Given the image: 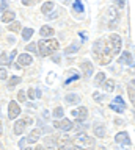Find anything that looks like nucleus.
Wrapping results in <instances>:
<instances>
[{"mask_svg":"<svg viewBox=\"0 0 135 150\" xmlns=\"http://www.w3.org/2000/svg\"><path fill=\"white\" fill-rule=\"evenodd\" d=\"M93 53L99 61V64H109L111 56H113V52L110 49V44L107 39H99L94 42L93 45Z\"/></svg>","mask_w":135,"mask_h":150,"instance_id":"nucleus-1","label":"nucleus"},{"mask_svg":"<svg viewBox=\"0 0 135 150\" xmlns=\"http://www.w3.org/2000/svg\"><path fill=\"white\" fill-rule=\"evenodd\" d=\"M58 41L54 39V38H49V39H41L38 42V53L41 56H50L54 55L55 52L58 50Z\"/></svg>","mask_w":135,"mask_h":150,"instance_id":"nucleus-2","label":"nucleus"},{"mask_svg":"<svg viewBox=\"0 0 135 150\" xmlns=\"http://www.w3.org/2000/svg\"><path fill=\"white\" fill-rule=\"evenodd\" d=\"M109 44H110V49L111 52H113V55L116 53H119L121 52V45H123V41H121V36L119 35H116V33H113V35H110L109 36Z\"/></svg>","mask_w":135,"mask_h":150,"instance_id":"nucleus-3","label":"nucleus"},{"mask_svg":"<svg viewBox=\"0 0 135 150\" xmlns=\"http://www.w3.org/2000/svg\"><path fill=\"white\" fill-rule=\"evenodd\" d=\"M74 144H76L77 147H93V145H94V139L90 138V136L85 134V133H82L76 138Z\"/></svg>","mask_w":135,"mask_h":150,"instance_id":"nucleus-4","label":"nucleus"},{"mask_svg":"<svg viewBox=\"0 0 135 150\" xmlns=\"http://www.w3.org/2000/svg\"><path fill=\"white\" fill-rule=\"evenodd\" d=\"M107 19H109V27H111V28L116 27L115 23L118 22V19H119V13L115 6H110L107 9Z\"/></svg>","mask_w":135,"mask_h":150,"instance_id":"nucleus-5","label":"nucleus"},{"mask_svg":"<svg viewBox=\"0 0 135 150\" xmlns=\"http://www.w3.org/2000/svg\"><path fill=\"white\" fill-rule=\"evenodd\" d=\"M71 116H72L76 120L83 122V120L88 117V110H86L85 106H80V108H77V110H72V111H71Z\"/></svg>","mask_w":135,"mask_h":150,"instance_id":"nucleus-6","label":"nucleus"},{"mask_svg":"<svg viewBox=\"0 0 135 150\" xmlns=\"http://www.w3.org/2000/svg\"><path fill=\"white\" fill-rule=\"evenodd\" d=\"M19 114H21V106L14 100L10 102V105H8V119H16Z\"/></svg>","mask_w":135,"mask_h":150,"instance_id":"nucleus-7","label":"nucleus"},{"mask_svg":"<svg viewBox=\"0 0 135 150\" xmlns=\"http://www.w3.org/2000/svg\"><path fill=\"white\" fill-rule=\"evenodd\" d=\"M55 128H58V130H63V131H69V130H72V122L69 120V119H61V120H57L55 122Z\"/></svg>","mask_w":135,"mask_h":150,"instance_id":"nucleus-8","label":"nucleus"},{"mask_svg":"<svg viewBox=\"0 0 135 150\" xmlns=\"http://www.w3.org/2000/svg\"><path fill=\"white\" fill-rule=\"evenodd\" d=\"M115 141L118 144H123V145H130L132 144V141H130V138H129V134L126 133V131H121V133H118L115 136Z\"/></svg>","mask_w":135,"mask_h":150,"instance_id":"nucleus-9","label":"nucleus"},{"mask_svg":"<svg viewBox=\"0 0 135 150\" xmlns=\"http://www.w3.org/2000/svg\"><path fill=\"white\" fill-rule=\"evenodd\" d=\"M31 63H33V58H31L29 53L17 55V64H19V66H30Z\"/></svg>","mask_w":135,"mask_h":150,"instance_id":"nucleus-10","label":"nucleus"},{"mask_svg":"<svg viewBox=\"0 0 135 150\" xmlns=\"http://www.w3.org/2000/svg\"><path fill=\"white\" fill-rule=\"evenodd\" d=\"M119 64H127V66H134L135 61L132 58V55L129 53V52H123L119 56Z\"/></svg>","mask_w":135,"mask_h":150,"instance_id":"nucleus-11","label":"nucleus"},{"mask_svg":"<svg viewBox=\"0 0 135 150\" xmlns=\"http://www.w3.org/2000/svg\"><path fill=\"white\" fill-rule=\"evenodd\" d=\"M39 33H41V36H43V38H52L55 35V30H54L52 27H49V25H44L39 30Z\"/></svg>","mask_w":135,"mask_h":150,"instance_id":"nucleus-12","label":"nucleus"},{"mask_svg":"<svg viewBox=\"0 0 135 150\" xmlns=\"http://www.w3.org/2000/svg\"><path fill=\"white\" fill-rule=\"evenodd\" d=\"M25 120L24 119H21V120H17L16 124H14V133L16 134H22L24 133V130H25Z\"/></svg>","mask_w":135,"mask_h":150,"instance_id":"nucleus-13","label":"nucleus"},{"mask_svg":"<svg viewBox=\"0 0 135 150\" xmlns=\"http://www.w3.org/2000/svg\"><path fill=\"white\" fill-rule=\"evenodd\" d=\"M39 136H41V130L35 128V130H31V133L29 134V138H27L25 141H29V142H36V141L39 139Z\"/></svg>","mask_w":135,"mask_h":150,"instance_id":"nucleus-14","label":"nucleus"},{"mask_svg":"<svg viewBox=\"0 0 135 150\" xmlns=\"http://www.w3.org/2000/svg\"><path fill=\"white\" fill-rule=\"evenodd\" d=\"M82 69H83L85 77H90V75H93V64L90 63V61H83V63H82Z\"/></svg>","mask_w":135,"mask_h":150,"instance_id":"nucleus-15","label":"nucleus"},{"mask_svg":"<svg viewBox=\"0 0 135 150\" xmlns=\"http://www.w3.org/2000/svg\"><path fill=\"white\" fill-rule=\"evenodd\" d=\"M64 100H66L69 105H77V103L80 102V96H77V94H68V96L64 97Z\"/></svg>","mask_w":135,"mask_h":150,"instance_id":"nucleus-16","label":"nucleus"},{"mask_svg":"<svg viewBox=\"0 0 135 150\" xmlns=\"http://www.w3.org/2000/svg\"><path fill=\"white\" fill-rule=\"evenodd\" d=\"M14 17H16V14L13 13V11H5V13H3V16H2V21L5 22V23H8V22L14 21Z\"/></svg>","mask_w":135,"mask_h":150,"instance_id":"nucleus-17","label":"nucleus"},{"mask_svg":"<svg viewBox=\"0 0 135 150\" xmlns=\"http://www.w3.org/2000/svg\"><path fill=\"white\" fill-rule=\"evenodd\" d=\"M94 134H96V138H104L105 136V127L104 125H96L94 127Z\"/></svg>","mask_w":135,"mask_h":150,"instance_id":"nucleus-18","label":"nucleus"},{"mask_svg":"<svg viewBox=\"0 0 135 150\" xmlns=\"http://www.w3.org/2000/svg\"><path fill=\"white\" fill-rule=\"evenodd\" d=\"M104 89L107 92H111L115 89V80H105V83H104Z\"/></svg>","mask_w":135,"mask_h":150,"instance_id":"nucleus-19","label":"nucleus"},{"mask_svg":"<svg viewBox=\"0 0 135 150\" xmlns=\"http://www.w3.org/2000/svg\"><path fill=\"white\" fill-rule=\"evenodd\" d=\"M31 36H33V28H24L22 30V39L24 41H29Z\"/></svg>","mask_w":135,"mask_h":150,"instance_id":"nucleus-20","label":"nucleus"},{"mask_svg":"<svg viewBox=\"0 0 135 150\" xmlns=\"http://www.w3.org/2000/svg\"><path fill=\"white\" fill-rule=\"evenodd\" d=\"M54 6H55L54 2H46L43 6H41V11H43L44 14H47V13H50V11L54 9Z\"/></svg>","mask_w":135,"mask_h":150,"instance_id":"nucleus-21","label":"nucleus"},{"mask_svg":"<svg viewBox=\"0 0 135 150\" xmlns=\"http://www.w3.org/2000/svg\"><path fill=\"white\" fill-rule=\"evenodd\" d=\"M72 8H74V11H76V13H83V5H82L80 0H74Z\"/></svg>","mask_w":135,"mask_h":150,"instance_id":"nucleus-22","label":"nucleus"},{"mask_svg":"<svg viewBox=\"0 0 135 150\" xmlns=\"http://www.w3.org/2000/svg\"><path fill=\"white\" fill-rule=\"evenodd\" d=\"M63 114H64V112H63V108H61V106H57V108L54 110V112H52V116L55 117V119H61Z\"/></svg>","mask_w":135,"mask_h":150,"instance_id":"nucleus-23","label":"nucleus"},{"mask_svg":"<svg viewBox=\"0 0 135 150\" xmlns=\"http://www.w3.org/2000/svg\"><path fill=\"white\" fill-rule=\"evenodd\" d=\"M8 30H10V31H21V23L13 21L10 25H8Z\"/></svg>","mask_w":135,"mask_h":150,"instance_id":"nucleus-24","label":"nucleus"},{"mask_svg":"<svg viewBox=\"0 0 135 150\" xmlns=\"http://www.w3.org/2000/svg\"><path fill=\"white\" fill-rule=\"evenodd\" d=\"M17 83H21V77H11L8 81V88H14Z\"/></svg>","mask_w":135,"mask_h":150,"instance_id":"nucleus-25","label":"nucleus"},{"mask_svg":"<svg viewBox=\"0 0 135 150\" xmlns=\"http://www.w3.org/2000/svg\"><path fill=\"white\" fill-rule=\"evenodd\" d=\"M110 108L111 110H115L116 112H123L126 110V106H121V105H116V103H110Z\"/></svg>","mask_w":135,"mask_h":150,"instance_id":"nucleus-26","label":"nucleus"},{"mask_svg":"<svg viewBox=\"0 0 135 150\" xmlns=\"http://www.w3.org/2000/svg\"><path fill=\"white\" fill-rule=\"evenodd\" d=\"M104 80H105V74L104 72H99V74L96 75V84H101Z\"/></svg>","mask_w":135,"mask_h":150,"instance_id":"nucleus-27","label":"nucleus"},{"mask_svg":"<svg viewBox=\"0 0 135 150\" xmlns=\"http://www.w3.org/2000/svg\"><path fill=\"white\" fill-rule=\"evenodd\" d=\"M77 49H79V45H76V44H74V45H69L68 49L64 50V53H66V55H69V53H74V52H77Z\"/></svg>","mask_w":135,"mask_h":150,"instance_id":"nucleus-28","label":"nucleus"},{"mask_svg":"<svg viewBox=\"0 0 135 150\" xmlns=\"http://www.w3.org/2000/svg\"><path fill=\"white\" fill-rule=\"evenodd\" d=\"M132 86L134 88H129V96L132 98V102H135V81H132Z\"/></svg>","mask_w":135,"mask_h":150,"instance_id":"nucleus-29","label":"nucleus"},{"mask_svg":"<svg viewBox=\"0 0 135 150\" xmlns=\"http://www.w3.org/2000/svg\"><path fill=\"white\" fill-rule=\"evenodd\" d=\"M111 103H116V105H121V106H126V103H124V100H123V97L121 96H118V97H115V100L111 102Z\"/></svg>","mask_w":135,"mask_h":150,"instance_id":"nucleus-30","label":"nucleus"},{"mask_svg":"<svg viewBox=\"0 0 135 150\" xmlns=\"http://www.w3.org/2000/svg\"><path fill=\"white\" fill-rule=\"evenodd\" d=\"M36 47H38L36 44H29V45H27V50H29V52H33V53H35V52H38V50H36Z\"/></svg>","mask_w":135,"mask_h":150,"instance_id":"nucleus-31","label":"nucleus"},{"mask_svg":"<svg viewBox=\"0 0 135 150\" xmlns=\"http://www.w3.org/2000/svg\"><path fill=\"white\" fill-rule=\"evenodd\" d=\"M6 77H8V72L5 69H0V80H5Z\"/></svg>","mask_w":135,"mask_h":150,"instance_id":"nucleus-32","label":"nucleus"},{"mask_svg":"<svg viewBox=\"0 0 135 150\" xmlns=\"http://www.w3.org/2000/svg\"><path fill=\"white\" fill-rule=\"evenodd\" d=\"M0 64H8V56L6 55H2V56H0Z\"/></svg>","mask_w":135,"mask_h":150,"instance_id":"nucleus-33","label":"nucleus"},{"mask_svg":"<svg viewBox=\"0 0 135 150\" xmlns=\"http://www.w3.org/2000/svg\"><path fill=\"white\" fill-rule=\"evenodd\" d=\"M17 98H19L21 102H25V92H24V91H19V94H17Z\"/></svg>","mask_w":135,"mask_h":150,"instance_id":"nucleus-34","label":"nucleus"},{"mask_svg":"<svg viewBox=\"0 0 135 150\" xmlns=\"http://www.w3.org/2000/svg\"><path fill=\"white\" fill-rule=\"evenodd\" d=\"M29 97L31 98V100H33V98L36 97V91H35V89H33V88H31V89H30V91H29Z\"/></svg>","mask_w":135,"mask_h":150,"instance_id":"nucleus-35","label":"nucleus"},{"mask_svg":"<svg viewBox=\"0 0 135 150\" xmlns=\"http://www.w3.org/2000/svg\"><path fill=\"white\" fill-rule=\"evenodd\" d=\"M21 2H22V5H25V6H30V5L33 3L35 0H21Z\"/></svg>","mask_w":135,"mask_h":150,"instance_id":"nucleus-36","label":"nucleus"},{"mask_svg":"<svg viewBox=\"0 0 135 150\" xmlns=\"http://www.w3.org/2000/svg\"><path fill=\"white\" fill-rule=\"evenodd\" d=\"M77 78H79V75H77V74H74V77H71V78H68V80H66V84H69L71 81H74V80H77Z\"/></svg>","mask_w":135,"mask_h":150,"instance_id":"nucleus-37","label":"nucleus"},{"mask_svg":"<svg viewBox=\"0 0 135 150\" xmlns=\"http://www.w3.org/2000/svg\"><path fill=\"white\" fill-rule=\"evenodd\" d=\"M93 97H94V98H96L97 102H101V100H102V96H101L99 92H94V94H93Z\"/></svg>","mask_w":135,"mask_h":150,"instance_id":"nucleus-38","label":"nucleus"},{"mask_svg":"<svg viewBox=\"0 0 135 150\" xmlns=\"http://www.w3.org/2000/svg\"><path fill=\"white\" fill-rule=\"evenodd\" d=\"M116 3H118V6H119V8H123L126 2H124V0H116Z\"/></svg>","mask_w":135,"mask_h":150,"instance_id":"nucleus-39","label":"nucleus"},{"mask_svg":"<svg viewBox=\"0 0 135 150\" xmlns=\"http://www.w3.org/2000/svg\"><path fill=\"white\" fill-rule=\"evenodd\" d=\"M5 8H6V0H2V8H0V11H3Z\"/></svg>","mask_w":135,"mask_h":150,"instance_id":"nucleus-40","label":"nucleus"},{"mask_svg":"<svg viewBox=\"0 0 135 150\" xmlns=\"http://www.w3.org/2000/svg\"><path fill=\"white\" fill-rule=\"evenodd\" d=\"M80 38H82V41H83V42L86 41V35H85V33H80Z\"/></svg>","mask_w":135,"mask_h":150,"instance_id":"nucleus-41","label":"nucleus"},{"mask_svg":"<svg viewBox=\"0 0 135 150\" xmlns=\"http://www.w3.org/2000/svg\"><path fill=\"white\" fill-rule=\"evenodd\" d=\"M54 61H55V63H58V61H60V56H57V55H54Z\"/></svg>","mask_w":135,"mask_h":150,"instance_id":"nucleus-42","label":"nucleus"},{"mask_svg":"<svg viewBox=\"0 0 135 150\" xmlns=\"http://www.w3.org/2000/svg\"><path fill=\"white\" fill-rule=\"evenodd\" d=\"M0 136H2V120H0Z\"/></svg>","mask_w":135,"mask_h":150,"instance_id":"nucleus-43","label":"nucleus"},{"mask_svg":"<svg viewBox=\"0 0 135 150\" xmlns=\"http://www.w3.org/2000/svg\"><path fill=\"white\" fill-rule=\"evenodd\" d=\"M35 150H44V149H43V147H41V145H39V147H36Z\"/></svg>","mask_w":135,"mask_h":150,"instance_id":"nucleus-44","label":"nucleus"},{"mask_svg":"<svg viewBox=\"0 0 135 150\" xmlns=\"http://www.w3.org/2000/svg\"><path fill=\"white\" fill-rule=\"evenodd\" d=\"M97 150H105V147H97Z\"/></svg>","mask_w":135,"mask_h":150,"instance_id":"nucleus-45","label":"nucleus"},{"mask_svg":"<svg viewBox=\"0 0 135 150\" xmlns=\"http://www.w3.org/2000/svg\"><path fill=\"white\" fill-rule=\"evenodd\" d=\"M116 150H126V149H116Z\"/></svg>","mask_w":135,"mask_h":150,"instance_id":"nucleus-46","label":"nucleus"},{"mask_svg":"<svg viewBox=\"0 0 135 150\" xmlns=\"http://www.w3.org/2000/svg\"><path fill=\"white\" fill-rule=\"evenodd\" d=\"M24 150H31V149H30V147H29V149H24Z\"/></svg>","mask_w":135,"mask_h":150,"instance_id":"nucleus-47","label":"nucleus"},{"mask_svg":"<svg viewBox=\"0 0 135 150\" xmlns=\"http://www.w3.org/2000/svg\"><path fill=\"white\" fill-rule=\"evenodd\" d=\"M63 2H69V0H63Z\"/></svg>","mask_w":135,"mask_h":150,"instance_id":"nucleus-48","label":"nucleus"}]
</instances>
